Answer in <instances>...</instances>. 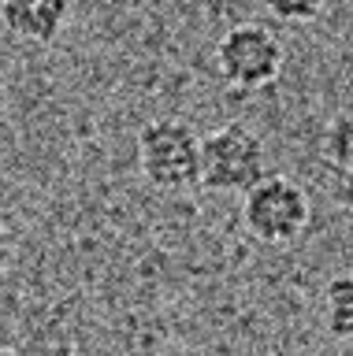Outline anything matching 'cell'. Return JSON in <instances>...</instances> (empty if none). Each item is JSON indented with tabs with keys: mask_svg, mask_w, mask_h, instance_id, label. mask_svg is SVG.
I'll list each match as a JSON object with an SVG mask.
<instances>
[{
	"mask_svg": "<svg viewBox=\"0 0 353 356\" xmlns=\"http://www.w3.org/2000/svg\"><path fill=\"white\" fill-rule=\"evenodd\" d=\"M138 163L149 186L190 189L201 182V138L182 119H152L138 134Z\"/></svg>",
	"mask_w": 353,
	"mask_h": 356,
	"instance_id": "obj_1",
	"label": "cell"
},
{
	"mask_svg": "<svg viewBox=\"0 0 353 356\" xmlns=\"http://www.w3.org/2000/svg\"><path fill=\"white\" fill-rule=\"evenodd\" d=\"M264 141L242 122H227L201 138V186L216 193H249L264 178Z\"/></svg>",
	"mask_w": 353,
	"mask_h": 356,
	"instance_id": "obj_2",
	"label": "cell"
},
{
	"mask_svg": "<svg viewBox=\"0 0 353 356\" xmlns=\"http://www.w3.org/2000/svg\"><path fill=\"white\" fill-rule=\"evenodd\" d=\"M216 67L227 86L242 89V93H257L279 78L283 44L260 22H242V26L227 30L223 41L216 44Z\"/></svg>",
	"mask_w": 353,
	"mask_h": 356,
	"instance_id": "obj_3",
	"label": "cell"
},
{
	"mask_svg": "<svg viewBox=\"0 0 353 356\" xmlns=\"http://www.w3.org/2000/svg\"><path fill=\"white\" fill-rule=\"evenodd\" d=\"M242 219L253 238L268 245H286L308 227V197L305 189L286 175H264L246 193Z\"/></svg>",
	"mask_w": 353,
	"mask_h": 356,
	"instance_id": "obj_4",
	"label": "cell"
},
{
	"mask_svg": "<svg viewBox=\"0 0 353 356\" xmlns=\"http://www.w3.org/2000/svg\"><path fill=\"white\" fill-rule=\"evenodd\" d=\"M71 0H0V22L8 33L30 44H49L68 26Z\"/></svg>",
	"mask_w": 353,
	"mask_h": 356,
	"instance_id": "obj_5",
	"label": "cell"
},
{
	"mask_svg": "<svg viewBox=\"0 0 353 356\" xmlns=\"http://www.w3.org/2000/svg\"><path fill=\"white\" fill-rule=\"evenodd\" d=\"M327 308H324V319H327V334L335 338H353V271H342L327 282Z\"/></svg>",
	"mask_w": 353,
	"mask_h": 356,
	"instance_id": "obj_6",
	"label": "cell"
},
{
	"mask_svg": "<svg viewBox=\"0 0 353 356\" xmlns=\"http://www.w3.org/2000/svg\"><path fill=\"white\" fill-rule=\"evenodd\" d=\"M327 160L342 167V171H353V111H342L335 115V122L327 127Z\"/></svg>",
	"mask_w": 353,
	"mask_h": 356,
	"instance_id": "obj_7",
	"label": "cell"
},
{
	"mask_svg": "<svg viewBox=\"0 0 353 356\" xmlns=\"http://www.w3.org/2000/svg\"><path fill=\"white\" fill-rule=\"evenodd\" d=\"M264 8L283 22H308V19L320 15L324 0H264Z\"/></svg>",
	"mask_w": 353,
	"mask_h": 356,
	"instance_id": "obj_8",
	"label": "cell"
},
{
	"mask_svg": "<svg viewBox=\"0 0 353 356\" xmlns=\"http://www.w3.org/2000/svg\"><path fill=\"white\" fill-rule=\"evenodd\" d=\"M0 356H19L15 349H0Z\"/></svg>",
	"mask_w": 353,
	"mask_h": 356,
	"instance_id": "obj_9",
	"label": "cell"
}]
</instances>
